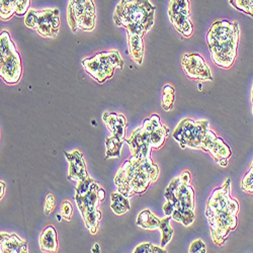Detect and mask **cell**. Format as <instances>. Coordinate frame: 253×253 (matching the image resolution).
Here are the masks:
<instances>
[{
  "mask_svg": "<svg viewBox=\"0 0 253 253\" xmlns=\"http://www.w3.org/2000/svg\"><path fill=\"white\" fill-rule=\"evenodd\" d=\"M19 0H0V15L1 19L6 20L9 19L16 11Z\"/></svg>",
  "mask_w": 253,
  "mask_h": 253,
  "instance_id": "cell-24",
  "label": "cell"
},
{
  "mask_svg": "<svg viewBox=\"0 0 253 253\" xmlns=\"http://www.w3.org/2000/svg\"><path fill=\"white\" fill-rule=\"evenodd\" d=\"M155 10L149 0H121L114 12V22L128 34L143 37L154 25Z\"/></svg>",
  "mask_w": 253,
  "mask_h": 253,
  "instance_id": "cell-2",
  "label": "cell"
},
{
  "mask_svg": "<svg viewBox=\"0 0 253 253\" xmlns=\"http://www.w3.org/2000/svg\"><path fill=\"white\" fill-rule=\"evenodd\" d=\"M60 29V11L58 8H48L38 12L36 31L44 38H55Z\"/></svg>",
  "mask_w": 253,
  "mask_h": 253,
  "instance_id": "cell-12",
  "label": "cell"
},
{
  "mask_svg": "<svg viewBox=\"0 0 253 253\" xmlns=\"http://www.w3.org/2000/svg\"><path fill=\"white\" fill-rule=\"evenodd\" d=\"M135 253H153V252H166L163 248L154 246L150 243H144L139 246H137L134 251Z\"/></svg>",
  "mask_w": 253,
  "mask_h": 253,
  "instance_id": "cell-28",
  "label": "cell"
},
{
  "mask_svg": "<svg viewBox=\"0 0 253 253\" xmlns=\"http://www.w3.org/2000/svg\"><path fill=\"white\" fill-rule=\"evenodd\" d=\"M92 252H99V245L94 244V247L92 248Z\"/></svg>",
  "mask_w": 253,
  "mask_h": 253,
  "instance_id": "cell-36",
  "label": "cell"
},
{
  "mask_svg": "<svg viewBox=\"0 0 253 253\" xmlns=\"http://www.w3.org/2000/svg\"><path fill=\"white\" fill-rule=\"evenodd\" d=\"M100 187L96 181L88 176L77 182L75 188V202L84 219V223L91 234H95L97 232L101 218V213L98 209V205L101 203L98 196Z\"/></svg>",
  "mask_w": 253,
  "mask_h": 253,
  "instance_id": "cell-5",
  "label": "cell"
},
{
  "mask_svg": "<svg viewBox=\"0 0 253 253\" xmlns=\"http://www.w3.org/2000/svg\"><path fill=\"white\" fill-rule=\"evenodd\" d=\"M158 167L150 158L138 159L131 155L119 169L115 183L118 192L131 198L135 194H143L152 180L158 177Z\"/></svg>",
  "mask_w": 253,
  "mask_h": 253,
  "instance_id": "cell-1",
  "label": "cell"
},
{
  "mask_svg": "<svg viewBox=\"0 0 253 253\" xmlns=\"http://www.w3.org/2000/svg\"><path fill=\"white\" fill-rule=\"evenodd\" d=\"M209 131V124L207 121L197 123L193 120H184L177 126L173 138L183 148L186 146L201 148Z\"/></svg>",
  "mask_w": 253,
  "mask_h": 253,
  "instance_id": "cell-10",
  "label": "cell"
},
{
  "mask_svg": "<svg viewBox=\"0 0 253 253\" xmlns=\"http://www.w3.org/2000/svg\"><path fill=\"white\" fill-rule=\"evenodd\" d=\"M128 44L131 58L138 65H141L143 63L144 57V44L142 41V37L138 35L128 34Z\"/></svg>",
  "mask_w": 253,
  "mask_h": 253,
  "instance_id": "cell-18",
  "label": "cell"
},
{
  "mask_svg": "<svg viewBox=\"0 0 253 253\" xmlns=\"http://www.w3.org/2000/svg\"><path fill=\"white\" fill-rule=\"evenodd\" d=\"M208 151L211 152L212 156H214L219 163L222 160L230 157V149L228 148L226 144H224L223 140L220 138H216L214 140V142L211 144Z\"/></svg>",
  "mask_w": 253,
  "mask_h": 253,
  "instance_id": "cell-21",
  "label": "cell"
},
{
  "mask_svg": "<svg viewBox=\"0 0 253 253\" xmlns=\"http://www.w3.org/2000/svg\"><path fill=\"white\" fill-rule=\"evenodd\" d=\"M235 205H237L236 202L232 201L228 196V193H225V187L217 189L212 198L210 199L207 216L211 226H212V237L216 242L218 241V238L222 242L228 234L229 227L233 228L230 224V221H235L234 215L238 208L232 209V207Z\"/></svg>",
  "mask_w": 253,
  "mask_h": 253,
  "instance_id": "cell-4",
  "label": "cell"
},
{
  "mask_svg": "<svg viewBox=\"0 0 253 253\" xmlns=\"http://www.w3.org/2000/svg\"><path fill=\"white\" fill-rule=\"evenodd\" d=\"M0 185H1V193H0V198H3V196L5 195V189H6V185L3 181L0 182Z\"/></svg>",
  "mask_w": 253,
  "mask_h": 253,
  "instance_id": "cell-35",
  "label": "cell"
},
{
  "mask_svg": "<svg viewBox=\"0 0 253 253\" xmlns=\"http://www.w3.org/2000/svg\"><path fill=\"white\" fill-rule=\"evenodd\" d=\"M0 239V252L1 253H23L28 252V244L15 234L1 233Z\"/></svg>",
  "mask_w": 253,
  "mask_h": 253,
  "instance_id": "cell-15",
  "label": "cell"
},
{
  "mask_svg": "<svg viewBox=\"0 0 253 253\" xmlns=\"http://www.w3.org/2000/svg\"><path fill=\"white\" fill-rule=\"evenodd\" d=\"M124 142V139H120L116 136L107 138V140H105V146H107V156H105V159L120 158Z\"/></svg>",
  "mask_w": 253,
  "mask_h": 253,
  "instance_id": "cell-22",
  "label": "cell"
},
{
  "mask_svg": "<svg viewBox=\"0 0 253 253\" xmlns=\"http://www.w3.org/2000/svg\"><path fill=\"white\" fill-rule=\"evenodd\" d=\"M189 13H191V5L188 0H170L168 6L169 19L179 16H189Z\"/></svg>",
  "mask_w": 253,
  "mask_h": 253,
  "instance_id": "cell-19",
  "label": "cell"
},
{
  "mask_svg": "<svg viewBox=\"0 0 253 253\" xmlns=\"http://www.w3.org/2000/svg\"><path fill=\"white\" fill-rule=\"evenodd\" d=\"M65 157L68 161V178L74 181H81L88 177L87 171H86V165L84 162L83 155L77 151L74 150L72 152H65Z\"/></svg>",
  "mask_w": 253,
  "mask_h": 253,
  "instance_id": "cell-14",
  "label": "cell"
},
{
  "mask_svg": "<svg viewBox=\"0 0 253 253\" xmlns=\"http://www.w3.org/2000/svg\"><path fill=\"white\" fill-rule=\"evenodd\" d=\"M181 65L184 73L189 78L205 81L213 80L210 68L199 54H185L182 57Z\"/></svg>",
  "mask_w": 253,
  "mask_h": 253,
  "instance_id": "cell-11",
  "label": "cell"
},
{
  "mask_svg": "<svg viewBox=\"0 0 253 253\" xmlns=\"http://www.w3.org/2000/svg\"><path fill=\"white\" fill-rule=\"evenodd\" d=\"M165 197L174 207L172 219L185 226L194 222V191L188 183L184 182L180 177L175 178L167 187Z\"/></svg>",
  "mask_w": 253,
  "mask_h": 253,
  "instance_id": "cell-6",
  "label": "cell"
},
{
  "mask_svg": "<svg viewBox=\"0 0 253 253\" xmlns=\"http://www.w3.org/2000/svg\"><path fill=\"white\" fill-rule=\"evenodd\" d=\"M189 252H198V253H202V252H206V246L205 243L199 239L193 242V244L189 247Z\"/></svg>",
  "mask_w": 253,
  "mask_h": 253,
  "instance_id": "cell-33",
  "label": "cell"
},
{
  "mask_svg": "<svg viewBox=\"0 0 253 253\" xmlns=\"http://www.w3.org/2000/svg\"><path fill=\"white\" fill-rule=\"evenodd\" d=\"M55 205H56V201L55 198L52 194H48L47 198H46V204H45V213L46 215H50L53 210L55 209Z\"/></svg>",
  "mask_w": 253,
  "mask_h": 253,
  "instance_id": "cell-32",
  "label": "cell"
},
{
  "mask_svg": "<svg viewBox=\"0 0 253 253\" xmlns=\"http://www.w3.org/2000/svg\"><path fill=\"white\" fill-rule=\"evenodd\" d=\"M128 199L129 198H126L119 192L112 194L111 208L117 215H123L130 210V203Z\"/></svg>",
  "mask_w": 253,
  "mask_h": 253,
  "instance_id": "cell-20",
  "label": "cell"
},
{
  "mask_svg": "<svg viewBox=\"0 0 253 253\" xmlns=\"http://www.w3.org/2000/svg\"><path fill=\"white\" fill-rule=\"evenodd\" d=\"M170 220H171V217H167L160 221L159 229L161 231V235H162V238H161V246L162 247H165L168 243H169V241L171 240L172 235H173V230L169 225Z\"/></svg>",
  "mask_w": 253,
  "mask_h": 253,
  "instance_id": "cell-25",
  "label": "cell"
},
{
  "mask_svg": "<svg viewBox=\"0 0 253 253\" xmlns=\"http://www.w3.org/2000/svg\"><path fill=\"white\" fill-rule=\"evenodd\" d=\"M173 211H174L173 205H172L170 202L167 201V203H166L165 206H164V213H165V215H166L167 217H171V216H172V213H173Z\"/></svg>",
  "mask_w": 253,
  "mask_h": 253,
  "instance_id": "cell-34",
  "label": "cell"
},
{
  "mask_svg": "<svg viewBox=\"0 0 253 253\" xmlns=\"http://www.w3.org/2000/svg\"><path fill=\"white\" fill-rule=\"evenodd\" d=\"M231 4L253 16V0H230Z\"/></svg>",
  "mask_w": 253,
  "mask_h": 253,
  "instance_id": "cell-27",
  "label": "cell"
},
{
  "mask_svg": "<svg viewBox=\"0 0 253 253\" xmlns=\"http://www.w3.org/2000/svg\"><path fill=\"white\" fill-rule=\"evenodd\" d=\"M0 75L7 84L17 83L23 75L20 55L8 34L3 31L0 36Z\"/></svg>",
  "mask_w": 253,
  "mask_h": 253,
  "instance_id": "cell-7",
  "label": "cell"
},
{
  "mask_svg": "<svg viewBox=\"0 0 253 253\" xmlns=\"http://www.w3.org/2000/svg\"><path fill=\"white\" fill-rule=\"evenodd\" d=\"M102 120L104 124L107 125L113 136L125 140L126 122L124 116L118 115L116 113H104L102 116Z\"/></svg>",
  "mask_w": 253,
  "mask_h": 253,
  "instance_id": "cell-16",
  "label": "cell"
},
{
  "mask_svg": "<svg viewBox=\"0 0 253 253\" xmlns=\"http://www.w3.org/2000/svg\"><path fill=\"white\" fill-rule=\"evenodd\" d=\"M137 225L144 229H157L160 225V220L157 219L149 210H144L138 216Z\"/></svg>",
  "mask_w": 253,
  "mask_h": 253,
  "instance_id": "cell-23",
  "label": "cell"
},
{
  "mask_svg": "<svg viewBox=\"0 0 253 253\" xmlns=\"http://www.w3.org/2000/svg\"><path fill=\"white\" fill-rule=\"evenodd\" d=\"M67 22L73 33L78 29L90 32L95 27V5L93 0H69Z\"/></svg>",
  "mask_w": 253,
  "mask_h": 253,
  "instance_id": "cell-9",
  "label": "cell"
},
{
  "mask_svg": "<svg viewBox=\"0 0 253 253\" xmlns=\"http://www.w3.org/2000/svg\"><path fill=\"white\" fill-rule=\"evenodd\" d=\"M40 247L45 252H56L58 250L57 232L53 226H48L41 234Z\"/></svg>",
  "mask_w": 253,
  "mask_h": 253,
  "instance_id": "cell-17",
  "label": "cell"
},
{
  "mask_svg": "<svg viewBox=\"0 0 253 253\" xmlns=\"http://www.w3.org/2000/svg\"><path fill=\"white\" fill-rule=\"evenodd\" d=\"M72 215H73V207L70 204V202L68 201L63 202L61 206V216L63 217V219L69 222L71 220Z\"/></svg>",
  "mask_w": 253,
  "mask_h": 253,
  "instance_id": "cell-30",
  "label": "cell"
},
{
  "mask_svg": "<svg viewBox=\"0 0 253 253\" xmlns=\"http://www.w3.org/2000/svg\"><path fill=\"white\" fill-rule=\"evenodd\" d=\"M132 156L138 159L150 158V151L152 148V143L149 132H147L143 126L137 129L131 138L126 140Z\"/></svg>",
  "mask_w": 253,
  "mask_h": 253,
  "instance_id": "cell-13",
  "label": "cell"
},
{
  "mask_svg": "<svg viewBox=\"0 0 253 253\" xmlns=\"http://www.w3.org/2000/svg\"><path fill=\"white\" fill-rule=\"evenodd\" d=\"M38 12H39V10H35V9L31 8L28 11V13L26 14L25 24L28 28L36 30L37 25H38Z\"/></svg>",
  "mask_w": 253,
  "mask_h": 253,
  "instance_id": "cell-29",
  "label": "cell"
},
{
  "mask_svg": "<svg viewBox=\"0 0 253 253\" xmlns=\"http://www.w3.org/2000/svg\"><path fill=\"white\" fill-rule=\"evenodd\" d=\"M174 101V89L170 85H166L163 88V97H162V107L166 110L169 111L172 108V104Z\"/></svg>",
  "mask_w": 253,
  "mask_h": 253,
  "instance_id": "cell-26",
  "label": "cell"
},
{
  "mask_svg": "<svg viewBox=\"0 0 253 253\" xmlns=\"http://www.w3.org/2000/svg\"><path fill=\"white\" fill-rule=\"evenodd\" d=\"M82 66L94 80L103 83L114 76L116 69L124 68V61L118 51H109L84 59Z\"/></svg>",
  "mask_w": 253,
  "mask_h": 253,
  "instance_id": "cell-8",
  "label": "cell"
},
{
  "mask_svg": "<svg viewBox=\"0 0 253 253\" xmlns=\"http://www.w3.org/2000/svg\"><path fill=\"white\" fill-rule=\"evenodd\" d=\"M31 0H19L15 14L17 16H24L31 9Z\"/></svg>",
  "mask_w": 253,
  "mask_h": 253,
  "instance_id": "cell-31",
  "label": "cell"
},
{
  "mask_svg": "<svg viewBox=\"0 0 253 253\" xmlns=\"http://www.w3.org/2000/svg\"><path fill=\"white\" fill-rule=\"evenodd\" d=\"M238 24L228 20H218L211 27L208 34V44L211 55L220 67L229 68L233 64L238 45Z\"/></svg>",
  "mask_w": 253,
  "mask_h": 253,
  "instance_id": "cell-3",
  "label": "cell"
}]
</instances>
